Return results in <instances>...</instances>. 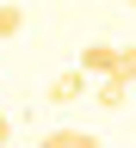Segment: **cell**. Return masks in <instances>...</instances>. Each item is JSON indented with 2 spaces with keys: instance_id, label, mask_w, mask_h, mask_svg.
Masks as SVG:
<instances>
[{
  "instance_id": "9",
  "label": "cell",
  "mask_w": 136,
  "mask_h": 148,
  "mask_svg": "<svg viewBox=\"0 0 136 148\" xmlns=\"http://www.w3.org/2000/svg\"><path fill=\"white\" fill-rule=\"evenodd\" d=\"M130 86H136V80H130Z\"/></svg>"
},
{
  "instance_id": "3",
  "label": "cell",
  "mask_w": 136,
  "mask_h": 148,
  "mask_svg": "<svg viewBox=\"0 0 136 148\" xmlns=\"http://www.w3.org/2000/svg\"><path fill=\"white\" fill-rule=\"evenodd\" d=\"M93 105H105V111H124L130 105V80H118V74H99V86L87 92Z\"/></svg>"
},
{
  "instance_id": "6",
  "label": "cell",
  "mask_w": 136,
  "mask_h": 148,
  "mask_svg": "<svg viewBox=\"0 0 136 148\" xmlns=\"http://www.w3.org/2000/svg\"><path fill=\"white\" fill-rule=\"evenodd\" d=\"M111 74H118V80H136V43L118 49V68H111Z\"/></svg>"
},
{
  "instance_id": "7",
  "label": "cell",
  "mask_w": 136,
  "mask_h": 148,
  "mask_svg": "<svg viewBox=\"0 0 136 148\" xmlns=\"http://www.w3.org/2000/svg\"><path fill=\"white\" fill-rule=\"evenodd\" d=\"M6 142H12V123H6V117H0V148H6Z\"/></svg>"
},
{
  "instance_id": "5",
  "label": "cell",
  "mask_w": 136,
  "mask_h": 148,
  "mask_svg": "<svg viewBox=\"0 0 136 148\" xmlns=\"http://www.w3.org/2000/svg\"><path fill=\"white\" fill-rule=\"evenodd\" d=\"M19 31H25V6H19V0H0V43L19 37Z\"/></svg>"
},
{
  "instance_id": "4",
  "label": "cell",
  "mask_w": 136,
  "mask_h": 148,
  "mask_svg": "<svg viewBox=\"0 0 136 148\" xmlns=\"http://www.w3.org/2000/svg\"><path fill=\"white\" fill-rule=\"evenodd\" d=\"M37 148H99V136H93V130H50Z\"/></svg>"
},
{
  "instance_id": "1",
  "label": "cell",
  "mask_w": 136,
  "mask_h": 148,
  "mask_svg": "<svg viewBox=\"0 0 136 148\" xmlns=\"http://www.w3.org/2000/svg\"><path fill=\"white\" fill-rule=\"evenodd\" d=\"M87 92H93V80H87V74H81V68H62V74L50 80L43 105H74V99H87Z\"/></svg>"
},
{
  "instance_id": "2",
  "label": "cell",
  "mask_w": 136,
  "mask_h": 148,
  "mask_svg": "<svg viewBox=\"0 0 136 148\" xmlns=\"http://www.w3.org/2000/svg\"><path fill=\"white\" fill-rule=\"evenodd\" d=\"M74 68H81L87 80H99V74H111V68H118V43H87Z\"/></svg>"
},
{
  "instance_id": "8",
  "label": "cell",
  "mask_w": 136,
  "mask_h": 148,
  "mask_svg": "<svg viewBox=\"0 0 136 148\" xmlns=\"http://www.w3.org/2000/svg\"><path fill=\"white\" fill-rule=\"evenodd\" d=\"M130 6H136V0H130Z\"/></svg>"
}]
</instances>
